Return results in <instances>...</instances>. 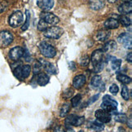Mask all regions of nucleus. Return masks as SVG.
<instances>
[{
  "mask_svg": "<svg viewBox=\"0 0 132 132\" xmlns=\"http://www.w3.org/2000/svg\"><path fill=\"white\" fill-rule=\"evenodd\" d=\"M120 22L121 24L124 25V26H130L131 24L130 19L126 16H121L120 17Z\"/></svg>",
  "mask_w": 132,
  "mask_h": 132,
  "instance_id": "obj_26",
  "label": "nucleus"
},
{
  "mask_svg": "<svg viewBox=\"0 0 132 132\" xmlns=\"http://www.w3.org/2000/svg\"><path fill=\"white\" fill-rule=\"evenodd\" d=\"M71 64H73V65H75V64L74 63H70ZM72 67H73V66H69V68L70 69H72ZM74 67H76V66H74Z\"/></svg>",
  "mask_w": 132,
  "mask_h": 132,
  "instance_id": "obj_42",
  "label": "nucleus"
},
{
  "mask_svg": "<svg viewBox=\"0 0 132 132\" xmlns=\"http://www.w3.org/2000/svg\"><path fill=\"white\" fill-rule=\"evenodd\" d=\"M104 83L102 82V80H101V77L100 75H95V77L92 78L91 79V85L93 86L94 87L98 88L100 87Z\"/></svg>",
  "mask_w": 132,
  "mask_h": 132,
  "instance_id": "obj_22",
  "label": "nucleus"
},
{
  "mask_svg": "<svg viewBox=\"0 0 132 132\" xmlns=\"http://www.w3.org/2000/svg\"><path fill=\"white\" fill-rule=\"evenodd\" d=\"M129 127L131 128V118L129 119Z\"/></svg>",
  "mask_w": 132,
  "mask_h": 132,
  "instance_id": "obj_41",
  "label": "nucleus"
},
{
  "mask_svg": "<svg viewBox=\"0 0 132 132\" xmlns=\"http://www.w3.org/2000/svg\"><path fill=\"white\" fill-rule=\"evenodd\" d=\"M96 39L98 41H105L107 40L109 37H110V31L109 30H100V31L97 32L96 34Z\"/></svg>",
  "mask_w": 132,
  "mask_h": 132,
  "instance_id": "obj_20",
  "label": "nucleus"
},
{
  "mask_svg": "<svg viewBox=\"0 0 132 132\" xmlns=\"http://www.w3.org/2000/svg\"><path fill=\"white\" fill-rule=\"evenodd\" d=\"M126 59H127V61L129 63H131L132 62V53L130 52L128 55H127V57H126Z\"/></svg>",
  "mask_w": 132,
  "mask_h": 132,
  "instance_id": "obj_37",
  "label": "nucleus"
},
{
  "mask_svg": "<svg viewBox=\"0 0 132 132\" xmlns=\"http://www.w3.org/2000/svg\"><path fill=\"white\" fill-rule=\"evenodd\" d=\"M118 90H119V88L118 87V85H116V84H113L109 87V91L113 95H116L117 93L118 92Z\"/></svg>",
  "mask_w": 132,
  "mask_h": 132,
  "instance_id": "obj_34",
  "label": "nucleus"
},
{
  "mask_svg": "<svg viewBox=\"0 0 132 132\" xmlns=\"http://www.w3.org/2000/svg\"><path fill=\"white\" fill-rule=\"evenodd\" d=\"M85 118L84 117H78L76 115H69L65 119V125L67 126H79L82 125L84 122Z\"/></svg>",
  "mask_w": 132,
  "mask_h": 132,
  "instance_id": "obj_7",
  "label": "nucleus"
},
{
  "mask_svg": "<svg viewBox=\"0 0 132 132\" xmlns=\"http://www.w3.org/2000/svg\"><path fill=\"white\" fill-rule=\"evenodd\" d=\"M118 12L122 15L131 13V12H132L131 2H125L122 4H121L118 7Z\"/></svg>",
  "mask_w": 132,
  "mask_h": 132,
  "instance_id": "obj_16",
  "label": "nucleus"
},
{
  "mask_svg": "<svg viewBox=\"0 0 132 132\" xmlns=\"http://www.w3.org/2000/svg\"><path fill=\"white\" fill-rule=\"evenodd\" d=\"M30 71H31V67L29 65H20L14 69L13 73L15 77L19 80H24L29 76Z\"/></svg>",
  "mask_w": 132,
  "mask_h": 132,
  "instance_id": "obj_3",
  "label": "nucleus"
},
{
  "mask_svg": "<svg viewBox=\"0 0 132 132\" xmlns=\"http://www.w3.org/2000/svg\"><path fill=\"white\" fill-rule=\"evenodd\" d=\"M70 110V106L68 104H64L61 106V108L60 109V117H65L69 113V112Z\"/></svg>",
  "mask_w": 132,
  "mask_h": 132,
  "instance_id": "obj_25",
  "label": "nucleus"
},
{
  "mask_svg": "<svg viewBox=\"0 0 132 132\" xmlns=\"http://www.w3.org/2000/svg\"><path fill=\"white\" fill-rule=\"evenodd\" d=\"M8 21H9V24L13 28L20 26L24 21V16L22 12L20 11H16L13 12L11 15V16L9 17Z\"/></svg>",
  "mask_w": 132,
  "mask_h": 132,
  "instance_id": "obj_5",
  "label": "nucleus"
},
{
  "mask_svg": "<svg viewBox=\"0 0 132 132\" xmlns=\"http://www.w3.org/2000/svg\"><path fill=\"white\" fill-rule=\"evenodd\" d=\"M91 127L95 130L100 131L104 129V126H103V123H101L99 121H93V122L91 123Z\"/></svg>",
  "mask_w": 132,
  "mask_h": 132,
  "instance_id": "obj_28",
  "label": "nucleus"
},
{
  "mask_svg": "<svg viewBox=\"0 0 132 132\" xmlns=\"http://www.w3.org/2000/svg\"><path fill=\"white\" fill-rule=\"evenodd\" d=\"M24 50L21 47H16L11 49V51L9 52V57L11 60H20L22 56H24Z\"/></svg>",
  "mask_w": 132,
  "mask_h": 132,
  "instance_id": "obj_10",
  "label": "nucleus"
},
{
  "mask_svg": "<svg viewBox=\"0 0 132 132\" xmlns=\"http://www.w3.org/2000/svg\"><path fill=\"white\" fill-rule=\"evenodd\" d=\"M40 64H42V66L44 68L45 71L49 74H55L57 73V69L55 67V65L51 64L46 60H40Z\"/></svg>",
  "mask_w": 132,
  "mask_h": 132,
  "instance_id": "obj_14",
  "label": "nucleus"
},
{
  "mask_svg": "<svg viewBox=\"0 0 132 132\" xmlns=\"http://www.w3.org/2000/svg\"><path fill=\"white\" fill-rule=\"evenodd\" d=\"M121 60L114 59L113 61H112V64H111L112 69H113V70H118L121 67Z\"/></svg>",
  "mask_w": 132,
  "mask_h": 132,
  "instance_id": "obj_27",
  "label": "nucleus"
},
{
  "mask_svg": "<svg viewBox=\"0 0 132 132\" xmlns=\"http://www.w3.org/2000/svg\"><path fill=\"white\" fill-rule=\"evenodd\" d=\"M64 33L63 29L58 26H52L47 28V29L43 31V34L46 38H52V39H57L62 36Z\"/></svg>",
  "mask_w": 132,
  "mask_h": 132,
  "instance_id": "obj_4",
  "label": "nucleus"
},
{
  "mask_svg": "<svg viewBox=\"0 0 132 132\" xmlns=\"http://www.w3.org/2000/svg\"><path fill=\"white\" fill-rule=\"evenodd\" d=\"M108 1H109V3H113L117 2V1H118V0H108Z\"/></svg>",
  "mask_w": 132,
  "mask_h": 132,
  "instance_id": "obj_40",
  "label": "nucleus"
},
{
  "mask_svg": "<svg viewBox=\"0 0 132 132\" xmlns=\"http://www.w3.org/2000/svg\"><path fill=\"white\" fill-rule=\"evenodd\" d=\"M13 41V35L9 31H2L0 33V45L3 47L9 46Z\"/></svg>",
  "mask_w": 132,
  "mask_h": 132,
  "instance_id": "obj_8",
  "label": "nucleus"
},
{
  "mask_svg": "<svg viewBox=\"0 0 132 132\" xmlns=\"http://www.w3.org/2000/svg\"><path fill=\"white\" fill-rule=\"evenodd\" d=\"M89 62H90V59H89V57L87 56V55H84V56H82V59H81V60H80V64H81V65H82V66L88 65Z\"/></svg>",
  "mask_w": 132,
  "mask_h": 132,
  "instance_id": "obj_33",
  "label": "nucleus"
},
{
  "mask_svg": "<svg viewBox=\"0 0 132 132\" xmlns=\"http://www.w3.org/2000/svg\"><path fill=\"white\" fill-rule=\"evenodd\" d=\"M116 48H117V44L115 41H109L107 43L104 44L102 51L104 52H113Z\"/></svg>",
  "mask_w": 132,
  "mask_h": 132,
  "instance_id": "obj_21",
  "label": "nucleus"
},
{
  "mask_svg": "<svg viewBox=\"0 0 132 132\" xmlns=\"http://www.w3.org/2000/svg\"><path fill=\"white\" fill-rule=\"evenodd\" d=\"M95 118L101 123H109L111 121V115L109 113L103 109H99L95 113Z\"/></svg>",
  "mask_w": 132,
  "mask_h": 132,
  "instance_id": "obj_9",
  "label": "nucleus"
},
{
  "mask_svg": "<svg viewBox=\"0 0 132 132\" xmlns=\"http://www.w3.org/2000/svg\"><path fill=\"white\" fill-rule=\"evenodd\" d=\"M40 18L47 24H52V25L56 24L60 21V19L55 16V15H54L53 13L47 12H42L41 15H40Z\"/></svg>",
  "mask_w": 132,
  "mask_h": 132,
  "instance_id": "obj_6",
  "label": "nucleus"
},
{
  "mask_svg": "<svg viewBox=\"0 0 132 132\" xmlns=\"http://www.w3.org/2000/svg\"><path fill=\"white\" fill-rule=\"evenodd\" d=\"M64 132H75V131H74V130L72 129V128H67V129L65 130Z\"/></svg>",
  "mask_w": 132,
  "mask_h": 132,
  "instance_id": "obj_39",
  "label": "nucleus"
},
{
  "mask_svg": "<svg viewBox=\"0 0 132 132\" xmlns=\"http://www.w3.org/2000/svg\"><path fill=\"white\" fill-rule=\"evenodd\" d=\"M54 132H64V131H63V130L61 129L60 126H58V127H56V128L55 129Z\"/></svg>",
  "mask_w": 132,
  "mask_h": 132,
  "instance_id": "obj_38",
  "label": "nucleus"
},
{
  "mask_svg": "<svg viewBox=\"0 0 132 132\" xmlns=\"http://www.w3.org/2000/svg\"><path fill=\"white\" fill-rule=\"evenodd\" d=\"M104 27L108 29H114L119 27V21L114 18H109L104 22Z\"/></svg>",
  "mask_w": 132,
  "mask_h": 132,
  "instance_id": "obj_18",
  "label": "nucleus"
},
{
  "mask_svg": "<svg viewBox=\"0 0 132 132\" xmlns=\"http://www.w3.org/2000/svg\"><path fill=\"white\" fill-rule=\"evenodd\" d=\"M36 81H37V83L39 86H45L47 85L49 81H50V78L49 76L47 73H39L37 74V78H36Z\"/></svg>",
  "mask_w": 132,
  "mask_h": 132,
  "instance_id": "obj_17",
  "label": "nucleus"
},
{
  "mask_svg": "<svg viewBox=\"0 0 132 132\" xmlns=\"http://www.w3.org/2000/svg\"><path fill=\"white\" fill-rule=\"evenodd\" d=\"M41 69H42V64H40V62H38V63L35 64L34 68V74L39 73L40 71H41Z\"/></svg>",
  "mask_w": 132,
  "mask_h": 132,
  "instance_id": "obj_35",
  "label": "nucleus"
},
{
  "mask_svg": "<svg viewBox=\"0 0 132 132\" xmlns=\"http://www.w3.org/2000/svg\"><path fill=\"white\" fill-rule=\"evenodd\" d=\"M85 83H86V77L82 74L76 76L73 81V85L76 89L82 88L85 85Z\"/></svg>",
  "mask_w": 132,
  "mask_h": 132,
  "instance_id": "obj_15",
  "label": "nucleus"
},
{
  "mask_svg": "<svg viewBox=\"0 0 132 132\" xmlns=\"http://www.w3.org/2000/svg\"><path fill=\"white\" fill-rule=\"evenodd\" d=\"M118 41L127 49H131V37L127 34H121L118 37Z\"/></svg>",
  "mask_w": 132,
  "mask_h": 132,
  "instance_id": "obj_11",
  "label": "nucleus"
},
{
  "mask_svg": "<svg viewBox=\"0 0 132 132\" xmlns=\"http://www.w3.org/2000/svg\"><path fill=\"white\" fill-rule=\"evenodd\" d=\"M117 79L123 84H129L131 82V78L130 77H128V76H126L125 74H121V73L117 75Z\"/></svg>",
  "mask_w": 132,
  "mask_h": 132,
  "instance_id": "obj_23",
  "label": "nucleus"
},
{
  "mask_svg": "<svg viewBox=\"0 0 132 132\" xmlns=\"http://www.w3.org/2000/svg\"><path fill=\"white\" fill-rule=\"evenodd\" d=\"M39 50L43 56L47 58H53L56 55V49L47 42H42L39 44Z\"/></svg>",
  "mask_w": 132,
  "mask_h": 132,
  "instance_id": "obj_2",
  "label": "nucleus"
},
{
  "mask_svg": "<svg viewBox=\"0 0 132 132\" xmlns=\"http://www.w3.org/2000/svg\"><path fill=\"white\" fill-rule=\"evenodd\" d=\"M114 119L115 121H118L120 123H125L127 121V117L124 113H116L114 115Z\"/></svg>",
  "mask_w": 132,
  "mask_h": 132,
  "instance_id": "obj_24",
  "label": "nucleus"
},
{
  "mask_svg": "<svg viewBox=\"0 0 132 132\" xmlns=\"http://www.w3.org/2000/svg\"><path fill=\"white\" fill-rule=\"evenodd\" d=\"M73 90H71V89H68L67 90H65L64 92V94H63V95H64V98H69L71 95H73Z\"/></svg>",
  "mask_w": 132,
  "mask_h": 132,
  "instance_id": "obj_36",
  "label": "nucleus"
},
{
  "mask_svg": "<svg viewBox=\"0 0 132 132\" xmlns=\"http://www.w3.org/2000/svg\"><path fill=\"white\" fill-rule=\"evenodd\" d=\"M37 5L43 11H48L54 6V0H37Z\"/></svg>",
  "mask_w": 132,
  "mask_h": 132,
  "instance_id": "obj_12",
  "label": "nucleus"
},
{
  "mask_svg": "<svg viewBox=\"0 0 132 132\" xmlns=\"http://www.w3.org/2000/svg\"><path fill=\"white\" fill-rule=\"evenodd\" d=\"M79 132H83V131H82V130H80Z\"/></svg>",
  "mask_w": 132,
  "mask_h": 132,
  "instance_id": "obj_43",
  "label": "nucleus"
},
{
  "mask_svg": "<svg viewBox=\"0 0 132 132\" xmlns=\"http://www.w3.org/2000/svg\"><path fill=\"white\" fill-rule=\"evenodd\" d=\"M104 0H90L89 2V6L91 9L98 11L104 7Z\"/></svg>",
  "mask_w": 132,
  "mask_h": 132,
  "instance_id": "obj_19",
  "label": "nucleus"
},
{
  "mask_svg": "<svg viewBox=\"0 0 132 132\" xmlns=\"http://www.w3.org/2000/svg\"><path fill=\"white\" fill-rule=\"evenodd\" d=\"M121 96L125 100H128L130 99V92H129V89L127 87H122V90H121Z\"/></svg>",
  "mask_w": 132,
  "mask_h": 132,
  "instance_id": "obj_29",
  "label": "nucleus"
},
{
  "mask_svg": "<svg viewBox=\"0 0 132 132\" xmlns=\"http://www.w3.org/2000/svg\"><path fill=\"white\" fill-rule=\"evenodd\" d=\"M81 99H82V95H76L71 100V104L73 106V107H76V106H78V104H79V102L81 101Z\"/></svg>",
  "mask_w": 132,
  "mask_h": 132,
  "instance_id": "obj_31",
  "label": "nucleus"
},
{
  "mask_svg": "<svg viewBox=\"0 0 132 132\" xmlns=\"http://www.w3.org/2000/svg\"><path fill=\"white\" fill-rule=\"evenodd\" d=\"M103 55H104V52L102 50L99 49L93 52L92 55H91V62H92V64L94 65H96L102 62Z\"/></svg>",
  "mask_w": 132,
  "mask_h": 132,
  "instance_id": "obj_13",
  "label": "nucleus"
},
{
  "mask_svg": "<svg viewBox=\"0 0 132 132\" xmlns=\"http://www.w3.org/2000/svg\"><path fill=\"white\" fill-rule=\"evenodd\" d=\"M29 18H30V15H29V12L28 10H26V21H25V24L23 25V27L21 28V29L23 31L26 30L29 28Z\"/></svg>",
  "mask_w": 132,
  "mask_h": 132,
  "instance_id": "obj_32",
  "label": "nucleus"
},
{
  "mask_svg": "<svg viewBox=\"0 0 132 132\" xmlns=\"http://www.w3.org/2000/svg\"><path fill=\"white\" fill-rule=\"evenodd\" d=\"M118 107V102L113 100L110 95H104L103 98V102L101 103V109L108 112V113H113L116 112Z\"/></svg>",
  "mask_w": 132,
  "mask_h": 132,
  "instance_id": "obj_1",
  "label": "nucleus"
},
{
  "mask_svg": "<svg viewBox=\"0 0 132 132\" xmlns=\"http://www.w3.org/2000/svg\"><path fill=\"white\" fill-rule=\"evenodd\" d=\"M47 28H48V24L45 21H43V20H40L39 22H38V29L39 31H43V32Z\"/></svg>",
  "mask_w": 132,
  "mask_h": 132,
  "instance_id": "obj_30",
  "label": "nucleus"
}]
</instances>
